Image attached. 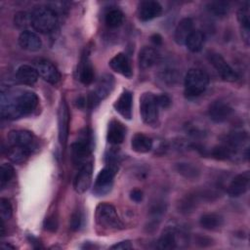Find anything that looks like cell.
I'll return each instance as SVG.
<instances>
[{"mask_svg":"<svg viewBox=\"0 0 250 250\" xmlns=\"http://www.w3.org/2000/svg\"><path fill=\"white\" fill-rule=\"evenodd\" d=\"M38 97L31 91L2 92L1 116L7 119H18L30 114L38 104Z\"/></svg>","mask_w":250,"mask_h":250,"instance_id":"1","label":"cell"},{"mask_svg":"<svg viewBox=\"0 0 250 250\" xmlns=\"http://www.w3.org/2000/svg\"><path fill=\"white\" fill-rule=\"evenodd\" d=\"M58 23L57 12L48 6H38L31 12V26L38 32L50 33Z\"/></svg>","mask_w":250,"mask_h":250,"instance_id":"2","label":"cell"},{"mask_svg":"<svg viewBox=\"0 0 250 250\" xmlns=\"http://www.w3.org/2000/svg\"><path fill=\"white\" fill-rule=\"evenodd\" d=\"M209 84L208 74L200 68H190L185 76V94L188 98H195L201 95Z\"/></svg>","mask_w":250,"mask_h":250,"instance_id":"3","label":"cell"},{"mask_svg":"<svg viewBox=\"0 0 250 250\" xmlns=\"http://www.w3.org/2000/svg\"><path fill=\"white\" fill-rule=\"evenodd\" d=\"M95 218L98 225L104 229L113 230L124 229V225L120 220L116 209L109 203H100L96 208Z\"/></svg>","mask_w":250,"mask_h":250,"instance_id":"4","label":"cell"},{"mask_svg":"<svg viewBox=\"0 0 250 250\" xmlns=\"http://www.w3.org/2000/svg\"><path fill=\"white\" fill-rule=\"evenodd\" d=\"M158 104L152 93H144L140 98V112L143 121L149 126L158 124Z\"/></svg>","mask_w":250,"mask_h":250,"instance_id":"5","label":"cell"},{"mask_svg":"<svg viewBox=\"0 0 250 250\" xmlns=\"http://www.w3.org/2000/svg\"><path fill=\"white\" fill-rule=\"evenodd\" d=\"M115 173H116V168L111 166H107L104 168L102 171H100V173L96 178L94 188H93V192L97 196L105 195L110 191Z\"/></svg>","mask_w":250,"mask_h":250,"instance_id":"6","label":"cell"},{"mask_svg":"<svg viewBox=\"0 0 250 250\" xmlns=\"http://www.w3.org/2000/svg\"><path fill=\"white\" fill-rule=\"evenodd\" d=\"M208 60L223 80L228 82H234L238 79L237 72L226 62V60L220 54L211 53L208 56Z\"/></svg>","mask_w":250,"mask_h":250,"instance_id":"7","label":"cell"},{"mask_svg":"<svg viewBox=\"0 0 250 250\" xmlns=\"http://www.w3.org/2000/svg\"><path fill=\"white\" fill-rule=\"evenodd\" d=\"M71 153L73 162L78 168L92 162L91 159V145L88 138L76 141L71 145Z\"/></svg>","mask_w":250,"mask_h":250,"instance_id":"8","label":"cell"},{"mask_svg":"<svg viewBox=\"0 0 250 250\" xmlns=\"http://www.w3.org/2000/svg\"><path fill=\"white\" fill-rule=\"evenodd\" d=\"M8 146H16L25 147L33 151L36 147V139L32 133L26 130H13L7 136Z\"/></svg>","mask_w":250,"mask_h":250,"instance_id":"9","label":"cell"},{"mask_svg":"<svg viewBox=\"0 0 250 250\" xmlns=\"http://www.w3.org/2000/svg\"><path fill=\"white\" fill-rule=\"evenodd\" d=\"M92 173H93V164L89 162L81 166L74 178L73 188L76 192L83 193L91 186L92 182Z\"/></svg>","mask_w":250,"mask_h":250,"instance_id":"10","label":"cell"},{"mask_svg":"<svg viewBox=\"0 0 250 250\" xmlns=\"http://www.w3.org/2000/svg\"><path fill=\"white\" fill-rule=\"evenodd\" d=\"M58 124H59V141L64 147L67 143L68 127H69V112L64 100H62L59 106L58 111Z\"/></svg>","mask_w":250,"mask_h":250,"instance_id":"11","label":"cell"},{"mask_svg":"<svg viewBox=\"0 0 250 250\" xmlns=\"http://www.w3.org/2000/svg\"><path fill=\"white\" fill-rule=\"evenodd\" d=\"M162 13L161 5L152 0L142 1L138 5L137 15L140 21H148L154 18H157Z\"/></svg>","mask_w":250,"mask_h":250,"instance_id":"12","label":"cell"},{"mask_svg":"<svg viewBox=\"0 0 250 250\" xmlns=\"http://www.w3.org/2000/svg\"><path fill=\"white\" fill-rule=\"evenodd\" d=\"M232 113V107L223 102V101H215L213 102L208 109L209 117L212 121L216 123H222L229 118Z\"/></svg>","mask_w":250,"mask_h":250,"instance_id":"13","label":"cell"},{"mask_svg":"<svg viewBox=\"0 0 250 250\" xmlns=\"http://www.w3.org/2000/svg\"><path fill=\"white\" fill-rule=\"evenodd\" d=\"M109 66L115 72L125 76L126 78H131L133 76V70L130 59L124 53L116 54L110 61Z\"/></svg>","mask_w":250,"mask_h":250,"instance_id":"14","label":"cell"},{"mask_svg":"<svg viewBox=\"0 0 250 250\" xmlns=\"http://www.w3.org/2000/svg\"><path fill=\"white\" fill-rule=\"evenodd\" d=\"M250 184V174L249 172H244L236 175L232 181L230 182L228 188V193L231 197H238L244 194L248 188Z\"/></svg>","mask_w":250,"mask_h":250,"instance_id":"15","label":"cell"},{"mask_svg":"<svg viewBox=\"0 0 250 250\" xmlns=\"http://www.w3.org/2000/svg\"><path fill=\"white\" fill-rule=\"evenodd\" d=\"M36 69L38 74L47 82L56 84L61 79V73L58 68L49 61L42 60L36 63Z\"/></svg>","mask_w":250,"mask_h":250,"instance_id":"16","label":"cell"},{"mask_svg":"<svg viewBox=\"0 0 250 250\" xmlns=\"http://www.w3.org/2000/svg\"><path fill=\"white\" fill-rule=\"evenodd\" d=\"M20 46L29 52H36L41 49L42 41L40 37L33 31L23 30L19 36Z\"/></svg>","mask_w":250,"mask_h":250,"instance_id":"17","label":"cell"},{"mask_svg":"<svg viewBox=\"0 0 250 250\" xmlns=\"http://www.w3.org/2000/svg\"><path fill=\"white\" fill-rule=\"evenodd\" d=\"M159 60V54L157 50L153 47L145 46L143 47L138 56L139 66L142 69H147L153 66Z\"/></svg>","mask_w":250,"mask_h":250,"instance_id":"18","label":"cell"},{"mask_svg":"<svg viewBox=\"0 0 250 250\" xmlns=\"http://www.w3.org/2000/svg\"><path fill=\"white\" fill-rule=\"evenodd\" d=\"M132 103H133L132 93L125 90L121 93L119 98L114 103V108L124 118L131 119V117H132Z\"/></svg>","mask_w":250,"mask_h":250,"instance_id":"19","label":"cell"},{"mask_svg":"<svg viewBox=\"0 0 250 250\" xmlns=\"http://www.w3.org/2000/svg\"><path fill=\"white\" fill-rule=\"evenodd\" d=\"M38 71L36 67L28 64L21 65L16 72V80L24 85H33L38 79Z\"/></svg>","mask_w":250,"mask_h":250,"instance_id":"20","label":"cell"},{"mask_svg":"<svg viewBox=\"0 0 250 250\" xmlns=\"http://www.w3.org/2000/svg\"><path fill=\"white\" fill-rule=\"evenodd\" d=\"M193 30V21L191 19L185 18L181 20L175 29L174 38L176 43L179 45L186 44L187 39Z\"/></svg>","mask_w":250,"mask_h":250,"instance_id":"21","label":"cell"},{"mask_svg":"<svg viewBox=\"0 0 250 250\" xmlns=\"http://www.w3.org/2000/svg\"><path fill=\"white\" fill-rule=\"evenodd\" d=\"M126 129L118 120H111L108 124L106 139L111 145H119L124 141Z\"/></svg>","mask_w":250,"mask_h":250,"instance_id":"22","label":"cell"},{"mask_svg":"<svg viewBox=\"0 0 250 250\" xmlns=\"http://www.w3.org/2000/svg\"><path fill=\"white\" fill-rule=\"evenodd\" d=\"M78 72H79V80L83 84L89 85L93 82L95 77V72L88 55H83V57L81 58V62L78 67Z\"/></svg>","mask_w":250,"mask_h":250,"instance_id":"23","label":"cell"},{"mask_svg":"<svg viewBox=\"0 0 250 250\" xmlns=\"http://www.w3.org/2000/svg\"><path fill=\"white\" fill-rule=\"evenodd\" d=\"M237 20L240 25L241 36L246 44H249L250 38V19H249V5L248 3L245 6H242L237 12Z\"/></svg>","mask_w":250,"mask_h":250,"instance_id":"24","label":"cell"},{"mask_svg":"<svg viewBox=\"0 0 250 250\" xmlns=\"http://www.w3.org/2000/svg\"><path fill=\"white\" fill-rule=\"evenodd\" d=\"M114 86V78L111 74H104L103 76L100 77L98 84H97V88L95 90V94L96 96L99 98L100 101L105 99L110 92L112 91Z\"/></svg>","mask_w":250,"mask_h":250,"instance_id":"25","label":"cell"},{"mask_svg":"<svg viewBox=\"0 0 250 250\" xmlns=\"http://www.w3.org/2000/svg\"><path fill=\"white\" fill-rule=\"evenodd\" d=\"M176 234H177V232L174 228H172V227L166 228L158 239L157 248L161 249V250L175 249L177 246Z\"/></svg>","mask_w":250,"mask_h":250,"instance_id":"26","label":"cell"},{"mask_svg":"<svg viewBox=\"0 0 250 250\" xmlns=\"http://www.w3.org/2000/svg\"><path fill=\"white\" fill-rule=\"evenodd\" d=\"M131 146H132V149L136 152L146 153L151 149L152 140L142 133H137L132 138Z\"/></svg>","mask_w":250,"mask_h":250,"instance_id":"27","label":"cell"},{"mask_svg":"<svg viewBox=\"0 0 250 250\" xmlns=\"http://www.w3.org/2000/svg\"><path fill=\"white\" fill-rule=\"evenodd\" d=\"M223 223H224V219L218 213L205 214L199 220L200 226L203 229L208 230H216L220 229L223 226Z\"/></svg>","mask_w":250,"mask_h":250,"instance_id":"28","label":"cell"},{"mask_svg":"<svg viewBox=\"0 0 250 250\" xmlns=\"http://www.w3.org/2000/svg\"><path fill=\"white\" fill-rule=\"evenodd\" d=\"M32 151L25 147L16 146H8L7 147V156L8 158L17 164L24 162Z\"/></svg>","mask_w":250,"mask_h":250,"instance_id":"29","label":"cell"},{"mask_svg":"<svg viewBox=\"0 0 250 250\" xmlns=\"http://www.w3.org/2000/svg\"><path fill=\"white\" fill-rule=\"evenodd\" d=\"M204 40H205L204 33L200 30L195 29L190 33V35L187 39L186 46L188 47V49L190 52L196 53L202 49V47L204 45Z\"/></svg>","mask_w":250,"mask_h":250,"instance_id":"30","label":"cell"},{"mask_svg":"<svg viewBox=\"0 0 250 250\" xmlns=\"http://www.w3.org/2000/svg\"><path fill=\"white\" fill-rule=\"evenodd\" d=\"M123 13L118 9H111L105 14V23L110 28L118 27L123 22Z\"/></svg>","mask_w":250,"mask_h":250,"instance_id":"31","label":"cell"},{"mask_svg":"<svg viewBox=\"0 0 250 250\" xmlns=\"http://www.w3.org/2000/svg\"><path fill=\"white\" fill-rule=\"evenodd\" d=\"M207 10L216 17H225L229 11V4L225 1H212L208 3Z\"/></svg>","mask_w":250,"mask_h":250,"instance_id":"32","label":"cell"},{"mask_svg":"<svg viewBox=\"0 0 250 250\" xmlns=\"http://www.w3.org/2000/svg\"><path fill=\"white\" fill-rule=\"evenodd\" d=\"M176 170L188 179H195L199 175L198 168L190 163H178L176 165Z\"/></svg>","mask_w":250,"mask_h":250,"instance_id":"33","label":"cell"},{"mask_svg":"<svg viewBox=\"0 0 250 250\" xmlns=\"http://www.w3.org/2000/svg\"><path fill=\"white\" fill-rule=\"evenodd\" d=\"M14 174H15V170L12 165L8 163L2 164L0 169V187L2 189L12 180V178L14 177Z\"/></svg>","mask_w":250,"mask_h":250,"instance_id":"34","label":"cell"},{"mask_svg":"<svg viewBox=\"0 0 250 250\" xmlns=\"http://www.w3.org/2000/svg\"><path fill=\"white\" fill-rule=\"evenodd\" d=\"M14 22L19 28H26L31 26V13L27 12H19L15 15Z\"/></svg>","mask_w":250,"mask_h":250,"instance_id":"35","label":"cell"},{"mask_svg":"<svg viewBox=\"0 0 250 250\" xmlns=\"http://www.w3.org/2000/svg\"><path fill=\"white\" fill-rule=\"evenodd\" d=\"M12 213H13V209H12L11 203L7 199H5V198H1V200H0L1 219L3 221L9 220L12 217Z\"/></svg>","mask_w":250,"mask_h":250,"instance_id":"36","label":"cell"},{"mask_svg":"<svg viewBox=\"0 0 250 250\" xmlns=\"http://www.w3.org/2000/svg\"><path fill=\"white\" fill-rule=\"evenodd\" d=\"M82 222H83V216L81 212L80 211L73 212L69 220V229L73 231L78 230L82 226Z\"/></svg>","mask_w":250,"mask_h":250,"instance_id":"37","label":"cell"},{"mask_svg":"<svg viewBox=\"0 0 250 250\" xmlns=\"http://www.w3.org/2000/svg\"><path fill=\"white\" fill-rule=\"evenodd\" d=\"M177 77V72L174 69H165L160 74V79L163 81V83L168 85H173L176 82Z\"/></svg>","mask_w":250,"mask_h":250,"instance_id":"38","label":"cell"},{"mask_svg":"<svg viewBox=\"0 0 250 250\" xmlns=\"http://www.w3.org/2000/svg\"><path fill=\"white\" fill-rule=\"evenodd\" d=\"M44 228L45 229L49 231H55L58 228V221L54 216H50L45 219L44 222Z\"/></svg>","mask_w":250,"mask_h":250,"instance_id":"39","label":"cell"},{"mask_svg":"<svg viewBox=\"0 0 250 250\" xmlns=\"http://www.w3.org/2000/svg\"><path fill=\"white\" fill-rule=\"evenodd\" d=\"M155 97H156V102H157L158 106L163 107V108H167V107L170 106L171 99L167 95L161 94V95H158V96H155Z\"/></svg>","mask_w":250,"mask_h":250,"instance_id":"40","label":"cell"},{"mask_svg":"<svg viewBox=\"0 0 250 250\" xmlns=\"http://www.w3.org/2000/svg\"><path fill=\"white\" fill-rule=\"evenodd\" d=\"M110 248L111 249H119V250H128V249H132L133 246L129 240H124V241H121V242H118V243L112 245Z\"/></svg>","mask_w":250,"mask_h":250,"instance_id":"41","label":"cell"},{"mask_svg":"<svg viewBox=\"0 0 250 250\" xmlns=\"http://www.w3.org/2000/svg\"><path fill=\"white\" fill-rule=\"evenodd\" d=\"M130 197L135 202H140L143 199V192L140 189H133L130 193Z\"/></svg>","mask_w":250,"mask_h":250,"instance_id":"42","label":"cell"},{"mask_svg":"<svg viewBox=\"0 0 250 250\" xmlns=\"http://www.w3.org/2000/svg\"><path fill=\"white\" fill-rule=\"evenodd\" d=\"M151 41L155 44V45H160L162 43V38L159 34H153L151 36Z\"/></svg>","mask_w":250,"mask_h":250,"instance_id":"43","label":"cell"},{"mask_svg":"<svg viewBox=\"0 0 250 250\" xmlns=\"http://www.w3.org/2000/svg\"><path fill=\"white\" fill-rule=\"evenodd\" d=\"M0 228H1L0 234H1V236H3L5 234V224H4V221L2 219H1V222H0Z\"/></svg>","mask_w":250,"mask_h":250,"instance_id":"44","label":"cell"}]
</instances>
